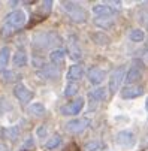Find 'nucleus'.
Returning a JSON list of instances; mask_svg holds the SVG:
<instances>
[{
  "label": "nucleus",
  "instance_id": "obj_1",
  "mask_svg": "<svg viewBox=\"0 0 148 151\" xmlns=\"http://www.w3.org/2000/svg\"><path fill=\"white\" fill-rule=\"evenodd\" d=\"M26 21H27V15H26L24 11H19V9L12 11L11 14L6 15L5 24H3V27H2V30H0V32H2L3 36L12 35L17 30V27H23L26 24Z\"/></svg>",
  "mask_w": 148,
  "mask_h": 151
},
{
  "label": "nucleus",
  "instance_id": "obj_2",
  "mask_svg": "<svg viewBox=\"0 0 148 151\" xmlns=\"http://www.w3.org/2000/svg\"><path fill=\"white\" fill-rule=\"evenodd\" d=\"M63 9H65L70 19H73L75 23H84V21L87 19V12L84 11L78 3H72V2H63Z\"/></svg>",
  "mask_w": 148,
  "mask_h": 151
},
{
  "label": "nucleus",
  "instance_id": "obj_3",
  "mask_svg": "<svg viewBox=\"0 0 148 151\" xmlns=\"http://www.w3.org/2000/svg\"><path fill=\"white\" fill-rule=\"evenodd\" d=\"M33 42H34L36 47L48 48V47H52L54 44H57L58 37H57V35H54V33H51V32H42V33L34 35Z\"/></svg>",
  "mask_w": 148,
  "mask_h": 151
},
{
  "label": "nucleus",
  "instance_id": "obj_4",
  "mask_svg": "<svg viewBox=\"0 0 148 151\" xmlns=\"http://www.w3.org/2000/svg\"><path fill=\"white\" fill-rule=\"evenodd\" d=\"M124 76H126V69H124L123 66L117 68V69L111 73V76H109V91H111L112 94L118 91V88H120V85H121Z\"/></svg>",
  "mask_w": 148,
  "mask_h": 151
},
{
  "label": "nucleus",
  "instance_id": "obj_5",
  "mask_svg": "<svg viewBox=\"0 0 148 151\" xmlns=\"http://www.w3.org/2000/svg\"><path fill=\"white\" fill-rule=\"evenodd\" d=\"M84 108V99L82 97H78L69 103H66L65 106H61L60 108V112L63 115H76L81 112V109Z\"/></svg>",
  "mask_w": 148,
  "mask_h": 151
},
{
  "label": "nucleus",
  "instance_id": "obj_6",
  "mask_svg": "<svg viewBox=\"0 0 148 151\" xmlns=\"http://www.w3.org/2000/svg\"><path fill=\"white\" fill-rule=\"evenodd\" d=\"M90 126V120L88 118H76L72 120L69 123H66V130L69 133H81Z\"/></svg>",
  "mask_w": 148,
  "mask_h": 151
},
{
  "label": "nucleus",
  "instance_id": "obj_7",
  "mask_svg": "<svg viewBox=\"0 0 148 151\" xmlns=\"http://www.w3.org/2000/svg\"><path fill=\"white\" fill-rule=\"evenodd\" d=\"M14 94H15V97L21 102V103H29L32 99H33V91L32 90H29L26 85H23V84H18V85H15L14 87Z\"/></svg>",
  "mask_w": 148,
  "mask_h": 151
},
{
  "label": "nucleus",
  "instance_id": "obj_8",
  "mask_svg": "<svg viewBox=\"0 0 148 151\" xmlns=\"http://www.w3.org/2000/svg\"><path fill=\"white\" fill-rule=\"evenodd\" d=\"M87 76H88V79H90V82H91V84L97 85V84L103 82V79L106 78V72H105L103 69H100V68H96V66H94V68L88 69Z\"/></svg>",
  "mask_w": 148,
  "mask_h": 151
},
{
  "label": "nucleus",
  "instance_id": "obj_9",
  "mask_svg": "<svg viewBox=\"0 0 148 151\" xmlns=\"http://www.w3.org/2000/svg\"><path fill=\"white\" fill-rule=\"evenodd\" d=\"M93 14L97 18H111L114 15V9L109 5H94L93 6Z\"/></svg>",
  "mask_w": 148,
  "mask_h": 151
},
{
  "label": "nucleus",
  "instance_id": "obj_10",
  "mask_svg": "<svg viewBox=\"0 0 148 151\" xmlns=\"http://www.w3.org/2000/svg\"><path fill=\"white\" fill-rule=\"evenodd\" d=\"M117 142L123 147H132L135 144V136L132 132H127V130H123L117 135Z\"/></svg>",
  "mask_w": 148,
  "mask_h": 151
},
{
  "label": "nucleus",
  "instance_id": "obj_11",
  "mask_svg": "<svg viewBox=\"0 0 148 151\" xmlns=\"http://www.w3.org/2000/svg\"><path fill=\"white\" fill-rule=\"evenodd\" d=\"M144 94V88L142 87H126L121 91V97L123 99H135Z\"/></svg>",
  "mask_w": 148,
  "mask_h": 151
},
{
  "label": "nucleus",
  "instance_id": "obj_12",
  "mask_svg": "<svg viewBox=\"0 0 148 151\" xmlns=\"http://www.w3.org/2000/svg\"><path fill=\"white\" fill-rule=\"evenodd\" d=\"M27 61H29L27 52L23 51V50L17 51L14 54V57H12V63H14V66H17V68H24L26 64H27Z\"/></svg>",
  "mask_w": 148,
  "mask_h": 151
},
{
  "label": "nucleus",
  "instance_id": "obj_13",
  "mask_svg": "<svg viewBox=\"0 0 148 151\" xmlns=\"http://www.w3.org/2000/svg\"><path fill=\"white\" fill-rule=\"evenodd\" d=\"M82 76H84V70L79 64H73V66L69 68V70H68V79L69 81H78Z\"/></svg>",
  "mask_w": 148,
  "mask_h": 151
},
{
  "label": "nucleus",
  "instance_id": "obj_14",
  "mask_svg": "<svg viewBox=\"0 0 148 151\" xmlns=\"http://www.w3.org/2000/svg\"><path fill=\"white\" fill-rule=\"evenodd\" d=\"M141 78H142V70L138 69L136 66H133L127 72V75H126V82H127V84H133V82H138Z\"/></svg>",
  "mask_w": 148,
  "mask_h": 151
},
{
  "label": "nucleus",
  "instance_id": "obj_15",
  "mask_svg": "<svg viewBox=\"0 0 148 151\" xmlns=\"http://www.w3.org/2000/svg\"><path fill=\"white\" fill-rule=\"evenodd\" d=\"M9 58H11V48L9 47H3L2 50H0V70L8 66Z\"/></svg>",
  "mask_w": 148,
  "mask_h": 151
},
{
  "label": "nucleus",
  "instance_id": "obj_16",
  "mask_svg": "<svg viewBox=\"0 0 148 151\" xmlns=\"http://www.w3.org/2000/svg\"><path fill=\"white\" fill-rule=\"evenodd\" d=\"M65 57H66V51L65 50H54L51 54H50V60L55 64H61L63 63V60H65Z\"/></svg>",
  "mask_w": 148,
  "mask_h": 151
},
{
  "label": "nucleus",
  "instance_id": "obj_17",
  "mask_svg": "<svg viewBox=\"0 0 148 151\" xmlns=\"http://www.w3.org/2000/svg\"><path fill=\"white\" fill-rule=\"evenodd\" d=\"M88 97H91L93 100L102 102V100H105V99H106V88H103V87L94 88L91 93H88Z\"/></svg>",
  "mask_w": 148,
  "mask_h": 151
},
{
  "label": "nucleus",
  "instance_id": "obj_18",
  "mask_svg": "<svg viewBox=\"0 0 148 151\" xmlns=\"http://www.w3.org/2000/svg\"><path fill=\"white\" fill-rule=\"evenodd\" d=\"M91 39H93L94 44H97V45H106V44H109V37L105 33H100V32L91 33Z\"/></svg>",
  "mask_w": 148,
  "mask_h": 151
},
{
  "label": "nucleus",
  "instance_id": "obj_19",
  "mask_svg": "<svg viewBox=\"0 0 148 151\" xmlns=\"http://www.w3.org/2000/svg\"><path fill=\"white\" fill-rule=\"evenodd\" d=\"M30 112H32V115H34V117H44L45 115V106L42 105V103H33L32 106H30Z\"/></svg>",
  "mask_w": 148,
  "mask_h": 151
},
{
  "label": "nucleus",
  "instance_id": "obj_20",
  "mask_svg": "<svg viewBox=\"0 0 148 151\" xmlns=\"http://www.w3.org/2000/svg\"><path fill=\"white\" fill-rule=\"evenodd\" d=\"M129 37H130V40H132V42H142V40H144V37H145V35H144V32H142L141 29H135V30H132V32H130Z\"/></svg>",
  "mask_w": 148,
  "mask_h": 151
},
{
  "label": "nucleus",
  "instance_id": "obj_21",
  "mask_svg": "<svg viewBox=\"0 0 148 151\" xmlns=\"http://www.w3.org/2000/svg\"><path fill=\"white\" fill-rule=\"evenodd\" d=\"M78 90H79V87H78L76 82H69V84L66 85V88H65V96H68V97L75 96V94L78 93Z\"/></svg>",
  "mask_w": 148,
  "mask_h": 151
},
{
  "label": "nucleus",
  "instance_id": "obj_22",
  "mask_svg": "<svg viewBox=\"0 0 148 151\" xmlns=\"http://www.w3.org/2000/svg\"><path fill=\"white\" fill-rule=\"evenodd\" d=\"M94 23H96L99 27L108 29V27H111V26L114 24V21H112V18H96Z\"/></svg>",
  "mask_w": 148,
  "mask_h": 151
},
{
  "label": "nucleus",
  "instance_id": "obj_23",
  "mask_svg": "<svg viewBox=\"0 0 148 151\" xmlns=\"http://www.w3.org/2000/svg\"><path fill=\"white\" fill-rule=\"evenodd\" d=\"M60 144H61V138L55 135V136H52L51 139H48V141H47L45 147H47L48 150H54V148H57Z\"/></svg>",
  "mask_w": 148,
  "mask_h": 151
},
{
  "label": "nucleus",
  "instance_id": "obj_24",
  "mask_svg": "<svg viewBox=\"0 0 148 151\" xmlns=\"http://www.w3.org/2000/svg\"><path fill=\"white\" fill-rule=\"evenodd\" d=\"M3 133H5V136H6L8 139L15 141L17 136H18V129H17V127H9V129H5Z\"/></svg>",
  "mask_w": 148,
  "mask_h": 151
},
{
  "label": "nucleus",
  "instance_id": "obj_25",
  "mask_svg": "<svg viewBox=\"0 0 148 151\" xmlns=\"http://www.w3.org/2000/svg\"><path fill=\"white\" fill-rule=\"evenodd\" d=\"M99 148H100V142H97V141H91L84 145V151H96Z\"/></svg>",
  "mask_w": 148,
  "mask_h": 151
},
{
  "label": "nucleus",
  "instance_id": "obj_26",
  "mask_svg": "<svg viewBox=\"0 0 148 151\" xmlns=\"http://www.w3.org/2000/svg\"><path fill=\"white\" fill-rule=\"evenodd\" d=\"M44 70H45L47 78H55V76H58V69H55V68H45Z\"/></svg>",
  "mask_w": 148,
  "mask_h": 151
},
{
  "label": "nucleus",
  "instance_id": "obj_27",
  "mask_svg": "<svg viewBox=\"0 0 148 151\" xmlns=\"http://www.w3.org/2000/svg\"><path fill=\"white\" fill-rule=\"evenodd\" d=\"M47 132H48V129H47L45 126H40V127L37 129V130H36V135H37L39 138H44Z\"/></svg>",
  "mask_w": 148,
  "mask_h": 151
},
{
  "label": "nucleus",
  "instance_id": "obj_28",
  "mask_svg": "<svg viewBox=\"0 0 148 151\" xmlns=\"http://www.w3.org/2000/svg\"><path fill=\"white\" fill-rule=\"evenodd\" d=\"M15 78H17V75H15L14 72H6V73H5V81H6V82H11V81H14Z\"/></svg>",
  "mask_w": 148,
  "mask_h": 151
},
{
  "label": "nucleus",
  "instance_id": "obj_29",
  "mask_svg": "<svg viewBox=\"0 0 148 151\" xmlns=\"http://www.w3.org/2000/svg\"><path fill=\"white\" fill-rule=\"evenodd\" d=\"M42 8H44L47 12H50L51 8H52V2H44V3H42Z\"/></svg>",
  "mask_w": 148,
  "mask_h": 151
},
{
  "label": "nucleus",
  "instance_id": "obj_30",
  "mask_svg": "<svg viewBox=\"0 0 148 151\" xmlns=\"http://www.w3.org/2000/svg\"><path fill=\"white\" fill-rule=\"evenodd\" d=\"M0 151H9V148L5 144H0Z\"/></svg>",
  "mask_w": 148,
  "mask_h": 151
},
{
  "label": "nucleus",
  "instance_id": "obj_31",
  "mask_svg": "<svg viewBox=\"0 0 148 151\" xmlns=\"http://www.w3.org/2000/svg\"><path fill=\"white\" fill-rule=\"evenodd\" d=\"M145 106H147V109H148V99H147V102H145Z\"/></svg>",
  "mask_w": 148,
  "mask_h": 151
},
{
  "label": "nucleus",
  "instance_id": "obj_32",
  "mask_svg": "<svg viewBox=\"0 0 148 151\" xmlns=\"http://www.w3.org/2000/svg\"><path fill=\"white\" fill-rule=\"evenodd\" d=\"M147 47H148V44H147Z\"/></svg>",
  "mask_w": 148,
  "mask_h": 151
}]
</instances>
